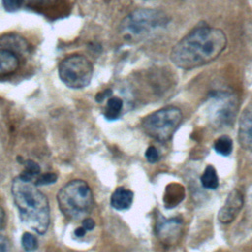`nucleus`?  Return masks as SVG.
I'll list each match as a JSON object with an SVG mask.
<instances>
[{
  "label": "nucleus",
  "mask_w": 252,
  "mask_h": 252,
  "mask_svg": "<svg viewBox=\"0 0 252 252\" xmlns=\"http://www.w3.org/2000/svg\"><path fill=\"white\" fill-rule=\"evenodd\" d=\"M181 231V220L177 218L164 219L161 217L157 221L156 233L159 240L164 244H172Z\"/></svg>",
  "instance_id": "obj_9"
},
{
  "label": "nucleus",
  "mask_w": 252,
  "mask_h": 252,
  "mask_svg": "<svg viewBox=\"0 0 252 252\" xmlns=\"http://www.w3.org/2000/svg\"><path fill=\"white\" fill-rule=\"evenodd\" d=\"M82 226H84V227L87 229V231L93 230V229L94 228V226H95V222H94V220L93 219H91V218H85V219H83Z\"/></svg>",
  "instance_id": "obj_23"
},
{
  "label": "nucleus",
  "mask_w": 252,
  "mask_h": 252,
  "mask_svg": "<svg viewBox=\"0 0 252 252\" xmlns=\"http://www.w3.org/2000/svg\"><path fill=\"white\" fill-rule=\"evenodd\" d=\"M37 185L21 174L12 180L11 193L22 222L38 234H44L50 224V208L46 196Z\"/></svg>",
  "instance_id": "obj_2"
},
{
  "label": "nucleus",
  "mask_w": 252,
  "mask_h": 252,
  "mask_svg": "<svg viewBox=\"0 0 252 252\" xmlns=\"http://www.w3.org/2000/svg\"><path fill=\"white\" fill-rule=\"evenodd\" d=\"M181 120V110L169 105L147 115L142 120V128L149 137L159 142H166L172 138Z\"/></svg>",
  "instance_id": "obj_4"
},
{
  "label": "nucleus",
  "mask_w": 252,
  "mask_h": 252,
  "mask_svg": "<svg viewBox=\"0 0 252 252\" xmlns=\"http://www.w3.org/2000/svg\"><path fill=\"white\" fill-rule=\"evenodd\" d=\"M238 141L240 146L252 152V103L242 112L238 123Z\"/></svg>",
  "instance_id": "obj_10"
},
{
  "label": "nucleus",
  "mask_w": 252,
  "mask_h": 252,
  "mask_svg": "<svg viewBox=\"0 0 252 252\" xmlns=\"http://www.w3.org/2000/svg\"><path fill=\"white\" fill-rule=\"evenodd\" d=\"M10 250V240L0 234V252H6Z\"/></svg>",
  "instance_id": "obj_22"
},
{
  "label": "nucleus",
  "mask_w": 252,
  "mask_h": 252,
  "mask_svg": "<svg viewBox=\"0 0 252 252\" xmlns=\"http://www.w3.org/2000/svg\"><path fill=\"white\" fill-rule=\"evenodd\" d=\"M24 165H25V167H24V170L21 173V175L23 177L32 180L34 182L35 178L40 174V166L38 165L37 162H35L32 159L26 160Z\"/></svg>",
  "instance_id": "obj_17"
},
{
  "label": "nucleus",
  "mask_w": 252,
  "mask_h": 252,
  "mask_svg": "<svg viewBox=\"0 0 252 252\" xmlns=\"http://www.w3.org/2000/svg\"><path fill=\"white\" fill-rule=\"evenodd\" d=\"M20 61L18 55L5 50L0 49V77L11 75L19 68Z\"/></svg>",
  "instance_id": "obj_13"
},
{
  "label": "nucleus",
  "mask_w": 252,
  "mask_h": 252,
  "mask_svg": "<svg viewBox=\"0 0 252 252\" xmlns=\"http://www.w3.org/2000/svg\"><path fill=\"white\" fill-rule=\"evenodd\" d=\"M23 2L24 0H2V5L6 11L16 12L21 8Z\"/></svg>",
  "instance_id": "obj_20"
},
{
  "label": "nucleus",
  "mask_w": 252,
  "mask_h": 252,
  "mask_svg": "<svg viewBox=\"0 0 252 252\" xmlns=\"http://www.w3.org/2000/svg\"><path fill=\"white\" fill-rule=\"evenodd\" d=\"M238 109V100L233 94L221 92L212 96L208 113L211 123L217 127H226L232 124Z\"/></svg>",
  "instance_id": "obj_7"
},
{
  "label": "nucleus",
  "mask_w": 252,
  "mask_h": 252,
  "mask_svg": "<svg viewBox=\"0 0 252 252\" xmlns=\"http://www.w3.org/2000/svg\"><path fill=\"white\" fill-rule=\"evenodd\" d=\"M123 107V101L118 96H110L106 101L104 117L108 120L117 119L120 116Z\"/></svg>",
  "instance_id": "obj_14"
},
{
  "label": "nucleus",
  "mask_w": 252,
  "mask_h": 252,
  "mask_svg": "<svg viewBox=\"0 0 252 252\" xmlns=\"http://www.w3.org/2000/svg\"><path fill=\"white\" fill-rule=\"evenodd\" d=\"M243 204L244 198L242 193L238 189L231 190L227 195L223 206L219 211V220L225 224L232 222L241 211Z\"/></svg>",
  "instance_id": "obj_8"
},
{
  "label": "nucleus",
  "mask_w": 252,
  "mask_h": 252,
  "mask_svg": "<svg viewBox=\"0 0 252 252\" xmlns=\"http://www.w3.org/2000/svg\"><path fill=\"white\" fill-rule=\"evenodd\" d=\"M57 180V175L53 172H45V173H41L39 174L35 180L34 183L36 185H48V184H52L55 183Z\"/></svg>",
  "instance_id": "obj_19"
},
{
  "label": "nucleus",
  "mask_w": 252,
  "mask_h": 252,
  "mask_svg": "<svg viewBox=\"0 0 252 252\" xmlns=\"http://www.w3.org/2000/svg\"><path fill=\"white\" fill-rule=\"evenodd\" d=\"M5 224V212L3 208L0 206V230L3 228Z\"/></svg>",
  "instance_id": "obj_26"
},
{
  "label": "nucleus",
  "mask_w": 252,
  "mask_h": 252,
  "mask_svg": "<svg viewBox=\"0 0 252 252\" xmlns=\"http://www.w3.org/2000/svg\"><path fill=\"white\" fill-rule=\"evenodd\" d=\"M86 232H87V229L84 226H80V227L76 228V230L74 231V233L77 237H83L86 234Z\"/></svg>",
  "instance_id": "obj_25"
},
{
  "label": "nucleus",
  "mask_w": 252,
  "mask_h": 252,
  "mask_svg": "<svg viewBox=\"0 0 252 252\" xmlns=\"http://www.w3.org/2000/svg\"><path fill=\"white\" fill-rule=\"evenodd\" d=\"M145 157L147 158V160L151 163H155L158 160L159 158V154L158 152V150L154 147V146H150L148 147V149L145 152Z\"/></svg>",
  "instance_id": "obj_21"
},
{
  "label": "nucleus",
  "mask_w": 252,
  "mask_h": 252,
  "mask_svg": "<svg viewBox=\"0 0 252 252\" xmlns=\"http://www.w3.org/2000/svg\"><path fill=\"white\" fill-rule=\"evenodd\" d=\"M93 73L92 62L81 54H71L58 65L60 80L71 89L86 88L92 81Z\"/></svg>",
  "instance_id": "obj_5"
},
{
  "label": "nucleus",
  "mask_w": 252,
  "mask_h": 252,
  "mask_svg": "<svg viewBox=\"0 0 252 252\" xmlns=\"http://www.w3.org/2000/svg\"><path fill=\"white\" fill-rule=\"evenodd\" d=\"M233 149V143L230 137L228 136H220L214 143V150L220 156L227 157L231 154Z\"/></svg>",
  "instance_id": "obj_16"
},
{
  "label": "nucleus",
  "mask_w": 252,
  "mask_h": 252,
  "mask_svg": "<svg viewBox=\"0 0 252 252\" xmlns=\"http://www.w3.org/2000/svg\"><path fill=\"white\" fill-rule=\"evenodd\" d=\"M226 43V35L221 30L201 26L172 47L170 60L180 69L191 70L216 60L225 49Z\"/></svg>",
  "instance_id": "obj_1"
},
{
  "label": "nucleus",
  "mask_w": 252,
  "mask_h": 252,
  "mask_svg": "<svg viewBox=\"0 0 252 252\" xmlns=\"http://www.w3.org/2000/svg\"><path fill=\"white\" fill-rule=\"evenodd\" d=\"M21 243L26 251H32L37 248V239L33 234L30 232H25L23 234Z\"/></svg>",
  "instance_id": "obj_18"
},
{
  "label": "nucleus",
  "mask_w": 252,
  "mask_h": 252,
  "mask_svg": "<svg viewBox=\"0 0 252 252\" xmlns=\"http://www.w3.org/2000/svg\"><path fill=\"white\" fill-rule=\"evenodd\" d=\"M110 94H111V91H110V90H105V91H104V92H102V93H98V94H96L95 100H96L97 102H101L105 97L110 96Z\"/></svg>",
  "instance_id": "obj_24"
},
{
  "label": "nucleus",
  "mask_w": 252,
  "mask_h": 252,
  "mask_svg": "<svg viewBox=\"0 0 252 252\" xmlns=\"http://www.w3.org/2000/svg\"><path fill=\"white\" fill-rule=\"evenodd\" d=\"M201 184L206 189L215 190L219 186V176L216 168L213 165H208L202 176H201Z\"/></svg>",
  "instance_id": "obj_15"
},
{
  "label": "nucleus",
  "mask_w": 252,
  "mask_h": 252,
  "mask_svg": "<svg viewBox=\"0 0 252 252\" xmlns=\"http://www.w3.org/2000/svg\"><path fill=\"white\" fill-rule=\"evenodd\" d=\"M45 1H48V0H24V2H28L30 4H40Z\"/></svg>",
  "instance_id": "obj_27"
},
{
  "label": "nucleus",
  "mask_w": 252,
  "mask_h": 252,
  "mask_svg": "<svg viewBox=\"0 0 252 252\" xmlns=\"http://www.w3.org/2000/svg\"><path fill=\"white\" fill-rule=\"evenodd\" d=\"M169 18L162 11L141 8L130 13L122 22V30L135 36L149 34L158 29L164 28Z\"/></svg>",
  "instance_id": "obj_6"
},
{
  "label": "nucleus",
  "mask_w": 252,
  "mask_h": 252,
  "mask_svg": "<svg viewBox=\"0 0 252 252\" xmlns=\"http://www.w3.org/2000/svg\"><path fill=\"white\" fill-rule=\"evenodd\" d=\"M57 203L62 214L69 220H79L88 216L94 207V196L89 184L73 179L57 193Z\"/></svg>",
  "instance_id": "obj_3"
},
{
  "label": "nucleus",
  "mask_w": 252,
  "mask_h": 252,
  "mask_svg": "<svg viewBox=\"0 0 252 252\" xmlns=\"http://www.w3.org/2000/svg\"><path fill=\"white\" fill-rule=\"evenodd\" d=\"M0 49L11 51L17 55L23 54L29 51V43L23 36L9 33L0 37Z\"/></svg>",
  "instance_id": "obj_11"
},
{
  "label": "nucleus",
  "mask_w": 252,
  "mask_h": 252,
  "mask_svg": "<svg viewBox=\"0 0 252 252\" xmlns=\"http://www.w3.org/2000/svg\"><path fill=\"white\" fill-rule=\"evenodd\" d=\"M134 194L131 190L124 187H118L112 193L110 198V204L112 208L118 211L127 210L131 207L133 202Z\"/></svg>",
  "instance_id": "obj_12"
}]
</instances>
